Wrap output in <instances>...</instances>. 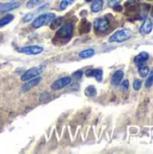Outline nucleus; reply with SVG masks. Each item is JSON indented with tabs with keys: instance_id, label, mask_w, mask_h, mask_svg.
Returning <instances> with one entry per match:
<instances>
[{
	"instance_id": "obj_4",
	"label": "nucleus",
	"mask_w": 153,
	"mask_h": 154,
	"mask_svg": "<svg viewBox=\"0 0 153 154\" xmlns=\"http://www.w3.org/2000/svg\"><path fill=\"white\" fill-rule=\"evenodd\" d=\"M42 66H39V67H33L28 70H26L21 77V80L22 81H27L32 79V78L38 77L41 72H42Z\"/></svg>"
},
{
	"instance_id": "obj_13",
	"label": "nucleus",
	"mask_w": 153,
	"mask_h": 154,
	"mask_svg": "<svg viewBox=\"0 0 153 154\" xmlns=\"http://www.w3.org/2000/svg\"><path fill=\"white\" fill-rule=\"evenodd\" d=\"M123 78H124V71L123 70H116L114 74H113V77H112V80H111V83L112 85L114 86H118L121 81L123 80Z\"/></svg>"
},
{
	"instance_id": "obj_17",
	"label": "nucleus",
	"mask_w": 153,
	"mask_h": 154,
	"mask_svg": "<svg viewBox=\"0 0 153 154\" xmlns=\"http://www.w3.org/2000/svg\"><path fill=\"white\" fill-rule=\"evenodd\" d=\"M149 71H150V69L147 65H145L144 63L143 64H141L139 65V75L142 77V78H145L147 77V75L149 74Z\"/></svg>"
},
{
	"instance_id": "obj_8",
	"label": "nucleus",
	"mask_w": 153,
	"mask_h": 154,
	"mask_svg": "<svg viewBox=\"0 0 153 154\" xmlns=\"http://www.w3.org/2000/svg\"><path fill=\"white\" fill-rule=\"evenodd\" d=\"M20 6L19 2H8V3H0V14L6 13L12 10H14Z\"/></svg>"
},
{
	"instance_id": "obj_27",
	"label": "nucleus",
	"mask_w": 153,
	"mask_h": 154,
	"mask_svg": "<svg viewBox=\"0 0 153 154\" xmlns=\"http://www.w3.org/2000/svg\"><path fill=\"white\" fill-rule=\"evenodd\" d=\"M122 88L124 90H127L129 88V81L128 80H124L123 83H122Z\"/></svg>"
},
{
	"instance_id": "obj_21",
	"label": "nucleus",
	"mask_w": 153,
	"mask_h": 154,
	"mask_svg": "<svg viewBox=\"0 0 153 154\" xmlns=\"http://www.w3.org/2000/svg\"><path fill=\"white\" fill-rule=\"evenodd\" d=\"M43 2H44V0H29L26 3V7L27 8H33V7L41 5Z\"/></svg>"
},
{
	"instance_id": "obj_19",
	"label": "nucleus",
	"mask_w": 153,
	"mask_h": 154,
	"mask_svg": "<svg viewBox=\"0 0 153 154\" xmlns=\"http://www.w3.org/2000/svg\"><path fill=\"white\" fill-rule=\"evenodd\" d=\"M85 95L88 97H93L96 95V88L95 86H88L85 89Z\"/></svg>"
},
{
	"instance_id": "obj_14",
	"label": "nucleus",
	"mask_w": 153,
	"mask_h": 154,
	"mask_svg": "<svg viewBox=\"0 0 153 154\" xmlns=\"http://www.w3.org/2000/svg\"><path fill=\"white\" fill-rule=\"evenodd\" d=\"M103 5H104V0H95L91 5V11L93 13L100 12L103 9Z\"/></svg>"
},
{
	"instance_id": "obj_15",
	"label": "nucleus",
	"mask_w": 153,
	"mask_h": 154,
	"mask_svg": "<svg viewBox=\"0 0 153 154\" xmlns=\"http://www.w3.org/2000/svg\"><path fill=\"white\" fill-rule=\"evenodd\" d=\"M94 54H95L94 49H87V50H84L81 52H79L78 56L81 59H87V58H91Z\"/></svg>"
},
{
	"instance_id": "obj_16",
	"label": "nucleus",
	"mask_w": 153,
	"mask_h": 154,
	"mask_svg": "<svg viewBox=\"0 0 153 154\" xmlns=\"http://www.w3.org/2000/svg\"><path fill=\"white\" fill-rule=\"evenodd\" d=\"M13 20H14V15H13V14H6L5 16H4L3 18L0 19V28H1V27H4V26H5V25H7V24L10 23Z\"/></svg>"
},
{
	"instance_id": "obj_3",
	"label": "nucleus",
	"mask_w": 153,
	"mask_h": 154,
	"mask_svg": "<svg viewBox=\"0 0 153 154\" xmlns=\"http://www.w3.org/2000/svg\"><path fill=\"white\" fill-rule=\"evenodd\" d=\"M133 32L129 29H122L115 32L109 38V42H123L131 38Z\"/></svg>"
},
{
	"instance_id": "obj_18",
	"label": "nucleus",
	"mask_w": 153,
	"mask_h": 154,
	"mask_svg": "<svg viewBox=\"0 0 153 154\" xmlns=\"http://www.w3.org/2000/svg\"><path fill=\"white\" fill-rule=\"evenodd\" d=\"M90 30V23L87 22L86 20H83L81 23L79 24V32L81 33H87Z\"/></svg>"
},
{
	"instance_id": "obj_12",
	"label": "nucleus",
	"mask_w": 153,
	"mask_h": 154,
	"mask_svg": "<svg viewBox=\"0 0 153 154\" xmlns=\"http://www.w3.org/2000/svg\"><path fill=\"white\" fill-rule=\"evenodd\" d=\"M149 53L146 52V51H142L141 53H139L137 56H135L134 58V62L136 63V65H141V64H143L144 62H146L148 60H149Z\"/></svg>"
},
{
	"instance_id": "obj_10",
	"label": "nucleus",
	"mask_w": 153,
	"mask_h": 154,
	"mask_svg": "<svg viewBox=\"0 0 153 154\" xmlns=\"http://www.w3.org/2000/svg\"><path fill=\"white\" fill-rule=\"evenodd\" d=\"M41 81V77H37L36 79L28 81L27 83H25V84L23 86V88H22L23 92H27V91L31 90V89L33 88L34 87L38 86V85L40 84Z\"/></svg>"
},
{
	"instance_id": "obj_1",
	"label": "nucleus",
	"mask_w": 153,
	"mask_h": 154,
	"mask_svg": "<svg viewBox=\"0 0 153 154\" xmlns=\"http://www.w3.org/2000/svg\"><path fill=\"white\" fill-rule=\"evenodd\" d=\"M73 24L71 23H67L64 26L60 27L55 35L54 38V42H68L71 37H72V33H73Z\"/></svg>"
},
{
	"instance_id": "obj_30",
	"label": "nucleus",
	"mask_w": 153,
	"mask_h": 154,
	"mask_svg": "<svg viewBox=\"0 0 153 154\" xmlns=\"http://www.w3.org/2000/svg\"><path fill=\"white\" fill-rule=\"evenodd\" d=\"M86 1H87V2H91L92 0H86Z\"/></svg>"
},
{
	"instance_id": "obj_24",
	"label": "nucleus",
	"mask_w": 153,
	"mask_h": 154,
	"mask_svg": "<svg viewBox=\"0 0 153 154\" xmlns=\"http://www.w3.org/2000/svg\"><path fill=\"white\" fill-rule=\"evenodd\" d=\"M142 80L141 79H134V81H133V88H134V90H140V88H142Z\"/></svg>"
},
{
	"instance_id": "obj_26",
	"label": "nucleus",
	"mask_w": 153,
	"mask_h": 154,
	"mask_svg": "<svg viewBox=\"0 0 153 154\" xmlns=\"http://www.w3.org/2000/svg\"><path fill=\"white\" fill-rule=\"evenodd\" d=\"M82 75H83V71L82 70H77L76 72H74L72 74V77L77 79H81Z\"/></svg>"
},
{
	"instance_id": "obj_23",
	"label": "nucleus",
	"mask_w": 153,
	"mask_h": 154,
	"mask_svg": "<svg viewBox=\"0 0 153 154\" xmlns=\"http://www.w3.org/2000/svg\"><path fill=\"white\" fill-rule=\"evenodd\" d=\"M153 85V69L151 71L150 75H149V78L147 79L146 82H145V87L146 88H151Z\"/></svg>"
},
{
	"instance_id": "obj_5",
	"label": "nucleus",
	"mask_w": 153,
	"mask_h": 154,
	"mask_svg": "<svg viewBox=\"0 0 153 154\" xmlns=\"http://www.w3.org/2000/svg\"><path fill=\"white\" fill-rule=\"evenodd\" d=\"M110 27V22L107 18L102 17L97 18L94 23V28L97 32H104L107 31Z\"/></svg>"
},
{
	"instance_id": "obj_28",
	"label": "nucleus",
	"mask_w": 153,
	"mask_h": 154,
	"mask_svg": "<svg viewBox=\"0 0 153 154\" xmlns=\"http://www.w3.org/2000/svg\"><path fill=\"white\" fill-rule=\"evenodd\" d=\"M122 0H108V5L109 6H114L115 5H117L119 2H121Z\"/></svg>"
},
{
	"instance_id": "obj_25",
	"label": "nucleus",
	"mask_w": 153,
	"mask_h": 154,
	"mask_svg": "<svg viewBox=\"0 0 153 154\" xmlns=\"http://www.w3.org/2000/svg\"><path fill=\"white\" fill-rule=\"evenodd\" d=\"M33 16H34L33 13H29V14H27L24 15V17L23 18V23H28V22H30V21H32V20L33 19Z\"/></svg>"
},
{
	"instance_id": "obj_11",
	"label": "nucleus",
	"mask_w": 153,
	"mask_h": 154,
	"mask_svg": "<svg viewBox=\"0 0 153 154\" xmlns=\"http://www.w3.org/2000/svg\"><path fill=\"white\" fill-rule=\"evenodd\" d=\"M86 76L87 77H95L96 79L100 82L103 79V70L100 69H87L86 71Z\"/></svg>"
},
{
	"instance_id": "obj_20",
	"label": "nucleus",
	"mask_w": 153,
	"mask_h": 154,
	"mask_svg": "<svg viewBox=\"0 0 153 154\" xmlns=\"http://www.w3.org/2000/svg\"><path fill=\"white\" fill-rule=\"evenodd\" d=\"M62 19H63L62 17H59V18H54V19H52L51 22H50V28L51 30H54V29L58 28V27L60 25V23H61V22H62Z\"/></svg>"
},
{
	"instance_id": "obj_6",
	"label": "nucleus",
	"mask_w": 153,
	"mask_h": 154,
	"mask_svg": "<svg viewBox=\"0 0 153 154\" xmlns=\"http://www.w3.org/2000/svg\"><path fill=\"white\" fill-rule=\"evenodd\" d=\"M71 82V78L70 77H63L56 81H54L51 85V89L52 90H60L63 88H66L68 85H69Z\"/></svg>"
},
{
	"instance_id": "obj_2",
	"label": "nucleus",
	"mask_w": 153,
	"mask_h": 154,
	"mask_svg": "<svg viewBox=\"0 0 153 154\" xmlns=\"http://www.w3.org/2000/svg\"><path fill=\"white\" fill-rule=\"evenodd\" d=\"M56 17L55 14L53 13H46V14H42L39 16H37L32 23V26L35 29H38L43 25H46L47 23H50L52 19H54Z\"/></svg>"
},
{
	"instance_id": "obj_7",
	"label": "nucleus",
	"mask_w": 153,
	"mask_h": 154,
	"mask_svg": "<svg viewBox=\"0 0 153 154\" xmlns=\"http://www.w3.org/2000/svg\"><path fill=\"white\" fill-rule=\"evenodd\" d=\"M19 52L21 53H25V54H29V55H37L40 54L41 52L43 51L42 47L37 46V45H31V46H26L23 48H21L18 50Z\"/></svg>"
},
{
	"instance_id": "obj_29",
	"label": "nucleus",
	"mask_w": 153,
	"mask_h": 154,
	"mask_svg": "<svg viewBox=\"0 0 153 154\" xmlns=\"http://www.w3.org/2000/svg\"><path fill=\"white\" fill-rule=\"evenodd\" d=\"M114 9H115V11L121 12V11L123 10V7H122L121 5H114Z\"/></svg>"
},
{
	"instance_id": "obj_22",
	"label": "nucleus",
	"mask_w": 153,
	"mask_h": 154,
	"mask_svg": "<svg viewBox=\"0 0 153 154\" xmlns=\"http://www.w3.org/2000/svg\"><path fill=\"white\" fill-rule=\"evenodd\" d=\"M75 2V0H62L60 4V9L65 10L67 7H69L70 5H72Z\"/></svg>"
},
{
	"instance_id": "obj_9",
	"label": "nucleus",
	"mask_w": 153,
	"mask_h": 154,
	"mask_svg": "<svg viewBox=\"0 0 153 154\" xmlns=\"http://www.w3.org/2000/svg\"><path fill=\"white\" fill-rule=\"evenodd\" d=\"M153 28V23L151 20L150 19H146L143 23L142 24V26L140 27V32L143 35H147L149 34L151 31H152Z\"/></svg>"
}]
</instances>
